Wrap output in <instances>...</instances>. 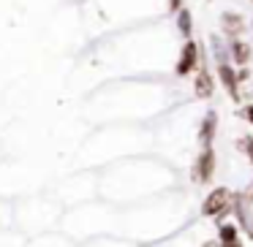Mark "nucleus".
Returning a JSON list of instances; mask_svg holds the SVG:
<instances>
[{
	"label": "nucleus",
	"mask_w": 253,
	"mask_h": 247,
	"mask_svg": "<svg viewBox=\"0 0 253 247\" xmlns=\"http://www.w3.org/2000/svg\"><path fill=\"white\" fill-rule=\"evenodd\" d=\"M229 209H231V193L226 190V187H215V190L202 201L204 217H223Z\"/></svg>",
	"instance_id": "obj_1"
},
{
	"label": "nucleus",
	"mask_w": 253,
	"mask_h": 247,
	"mask_svg": "<svg viewBox=\"0 0 253 247\" xmlns=\"http://www.w3.org/2000/svg\"><path fill=\"white\" fill-rule=\"evenodd\" d=\"M215 166H218V160H215V149L212 147H204L202 152H199L196 163H193V182L196 185H207L210 179L215 176Z\"/></svg>",
	"instance_id": "obj_2"
},
{
	"label": "nucleus",
	"mask_w": 253,
	"mask_h": 247,
	"mask_svg": "<svg viewBox=\"0 0 253 247\" xmlns=\"http://www.w3.org/2000/svg\"><path fill=\"white\" fill-rule=\"evenodd\" d=\"M199 68V46L193 44V41H185V46H182L180 57H177V76H188V73H193Z\"/></svg>",
	"instance_id": "obj_3"
},
{
	"label": "nucleus",
	"mask_w": 253,
	"mask_h": 247,
	"mask_svg": "<svg viewBox=\"0 0 253 247\" xmlns=\"http://www.w3.org/2000/svg\"><path fill=\"white\" fill-rule=\"evenodd\" d=\"M218 76H220V82H223L226 93H229L234 101H240V90H237V73H234V68H231V66H226L223 57L218 60Z\"/></svg>",
	"instance_id": "obj_4"
},
{
	"label": "nucleus",
	"mask_w": 253,
	"mask_h": 247,
	"mask_svg": "<svg viewBox=\"0 0 253 247\" xmlns=\"http://www.w3.org/2000/svg\"><path fill=\"white\" fill-rule=\"evenodd\" d=\"M193 87H196V95H199V98H210V95H212V90H215L212 76H210V73L202 68V71L196 73V84H193Z\"/></svg>",
	"instance_id": "obj_5"
},
{
	"label": "nucleus",
	"mask_w": 253,
	"mask_h": 247,
	"mask_svg": "<svg viewBox=\"0 0 253 247\" xmlns=\"http://www.w3.org/2000/svg\"><path fill=\"white\" fill-rule=\"evenodd\" d=\"M215 125H218V117L210 111L207 117H204V122H202V131H199V139H202V144L204 147H210V141H212V136H215Z\"/></svg>",
	"instance_id": "obj_6"
},
{
	"label": "nucleus",
	"mask_w": 253,
	"mask_h": 247,
	"mask_svg": "<svg viewBox=\"0 0 253 247\" xmlns=\"http://www.w3.org/2000/svg\"><path fill=\"white\" fill-rule=\"evenodd\" d=\"M242 28H245V22H242V17L240 14H223V33H229V35H240L242 33Z\"/></svg>",
	"instance_id": "obj_7"
},
{
	"label": "nucleus",
	"mask_w": 253,
	"mask_h": 247,
	"mask_svg": "<svg viewBox=\"0 0 253 247\" xmlns=\"http://www.w3.org/2000/svg\"><path fill=\"white\" fill-rule=\"evenodd\" d=\"M231 52H234V63H237V66H248V60H251V46H248L245 41L234 38V41H231Z\"/></svg>",
	"instance_id": "obj_8"
},
{
	"label": "nucleus",
	"mask_w": 253,
	"mask_h": 247,
	"mask_svg": "<svg viewBox=\"0 0 253 247\" xmlns=\"http://www.w3.org/2000/svg\"><path fill=\"white\" fill-rule=\"evenodd\" d=\"M218 242H220V245H234V242H240L237 225H231V223H220V228H218Z\"/></svg>",
	"instance_id": "obj_9"
},
{
	"label": "nucleus",
	"mask_w": 253,
	"mask_h": 247,
	"mask_svg": "<svg viewBox=\"0 0 253 247\" xmlns=\"http://www.w3.org/2000/svg\"><path fill=\"white\" fill-rule=\"evenodd\" d=\"M180 30H182V35H191V14L185 8L180 11Z\"/></svg>",
	"instance_id": "obj_10"
},
{
	"label": "nucleus",
	"mask_w": 253,
	"mask_h": 247,
	"mask_svg": "<svg viewBox=\"0 0 253 247\" xmlns=\"http://www.w3.org/2000/svg\"><path fill=\"white\" fill-rule=\"evenodd\" d=\"M240 147H245V152H248V158L253 160V139L251 141H240Z\"/></svg>",
	"instance_id": "obj_11"
},
{
	"label": "nucleus",
	"mask_w": 253,
	"mask_h": 247,
	"mask_svg": "<svg viewBox=\"0 0 253 247\" xmlns=\"http://www.w3.org/2000/svg\"><path fill=\"white\" fill-rule=\"evenodd\" d=\"M169 11H182V0H169Z\"/></svg>",
	"instance_id": "obj_12"
},
{
	"label": "nucleus",
	"mask_w": 253,
	"mask_h": 247,
	"mask_svg": "<svg viewBox=\"0 0 253 247\" xmlns=\"http://www.w3.org/2000/svg\"><path fill=\"white\" fill-rule=\"evenodd\" d=\"M245 120H248V122H253V104H251V106H245Z\"/></svg>",
	"instance_id": "obj_13"
},
{
	"label": "nucleus",
	"mask_w": 253,
	"mask_h": 247,
	"mask_svg": "<svg viewBox=\"0 0 253 247\" xmlns=\"http://www.w3.org/2000/svg\"><path fill=\"white\" fill-rule=\"evenodd\" d=\"M204 247H220V242H207Z\"/></svg>",
	"instance_id": "obj_14"
},
{
	"label": "nucleus",
	"mask_w": 253,
	"mask_h": 247,
	"mask_svg": "<svg viewBox=\"0 0 253 247\" xmlns=\"http://www.w3.org/2000/svg\"><path fill=\"white\" fill-rule=\"evenodd\" d=\"M220 247H242L240 242H234V245H220Z\"/></svg>",
	"instance_id": "obj_15"
}]
</instances>
